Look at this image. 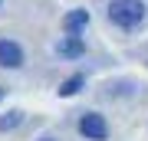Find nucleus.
Listing matches in <instances>:
<instances>
[{
  "label": "nucleus",
  "mask_w": 148,
  "mask_h": 141,
  "mask_svg": "<svg viewBox=\"0 0 148 141\" xmlns=\"http://www.w3.org/2000/svg\"><path fill=\"white\" fill-rule=\"evenodd\" d=\"M109 20L115 26H125V30H132L145 20V3L142 0H112L109 7Z\"/></svg>",
  "instance_id": "f257e3e1"
},
{
  "label": "nucleus",
  "mask_w": 148,
  "mask_h": 141,
  "mask_svg": "<svg viewBox=\"0 0 148 141\" xmlns=\"http://www.w3.org/2000/svg\"><path fill=\"white\" fill-rule=\"evenodd\" d=\"M79 131H82L89 141H106L109 125H106V118H102V115H95V112H86V115L79 118Z\"/></svg>",
  "instance_id": "f03ea898"
},
{
  "label": "nucleus",
  "mask_w": 148,
  "mask_h": 141,
  "mask_svg": "<svg viewBox=\"0 0 148 141\" xmlns=\"http://www.w3.org/2000/svg\"><path fill=\"white\" fill-rule=\"evenodd\" d=\"M0 66H10V69L23 66V49L13 40H0Z\"/></svg>",
  "instance_id": "7ed1b4c3"
},
{
  "label": "nucleus",
  "mask_w": 148,
  "mask_h": 141,
  "mask_svg": "<svg viewBox=\"0 0 148 141\" xmlns=\"http://www.w3.org/2000/svg\"><path fill=\"white\" fill-rule=\"evenodd\" d=\"M56 49H59V56H82V52H86L82 40H79V36H73V33L59 40V43H56Z\"/></svg>",
  "instance_id": "20e7f679"
},
{
  "label": "nucleus",
  "mask_w": 148,
  "mask_h": 141,
  "mask_svg": "<svg viewBox=\"0 0 148 141\" xmlns=\"http://www.w3.org/2000/svg\"><path fill=\"white\" fill-rule=\"evenodd\" d=\"M86 23H89V10H73V13H66V20H63L66 33H79Z\"/></svg>",
  "instance_id": "39448f33"
},
{
  "label": "nucleus",
  "mask_w": 148,
  "mask_h": 141,
  "mask_svg": "<svg viewBox=\"0 0 148 141\" xmlns=\"http://www.w3.org/2000/svg\"><path fill=\"white\" fill-rule=\"evenodd\" d=\"M82 85H86V76H79V72H76V76H69L66 82L59 85V95H66V99H69V95H76Z\"/></svg>",
  "instance_id": "423d86ee"
},
{
  "label": "nucleus",
  "mask_w": 148,
  "mask_h": 141,
  "mask_svg": "<svg viewBox=\"0 0 148 141\" xmlns=\"http://www.w3.org/2000/svg\"><path fill=\"white\" fill-rule=\"evenodd\" d=\"M23 121V112H10V115H3L0 118V131H10V128H16Z\"/></svg>",
  "instance_id": "0eeeda50"
},
{
  "label": "nucleus",
  "mask_w": 148,
  "mask_h": 141,
  "mask_svg": "<svg viewBox=\"0 0 148 141\" xmlns=\"http://www.w3.org/2000/svg\"><path fill=\"white\" fill-rule=\"evenodd\" d=\"M0 95H3V89H0Z\"/></svg>",
  "instance_id": "6e6552de"
},
{
  "label": "nucleus",
  "mask_w": 148,
  "mask_h": 141,
  "mask_svg": "<svg viewBox=\"0 0 148 141\" xmlns=\"http://www.w3.org/2000/svg\"><path fill=\"white\" fill-rule=\"evenodd\" d=\"M43 141H49V138H43Z\"/></svg>",
  "instance_id": "1a4fd4ad"
}]
</instances>
